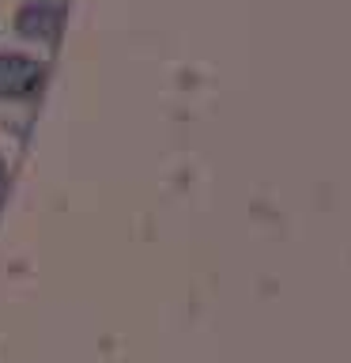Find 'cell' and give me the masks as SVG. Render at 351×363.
Returning a JSON list of instances; mask_svg holds the SVG:
<instances>
[{
	"mask_svg": "<svg viewBox=\"0 0 351 363\" xmlns=\"http://www.w3.org/2000/svg\"><path fill=\"white\" fill-rule=\"evenodd\" d=\"M42 84V65L23 53H0V99H27Z\"/></svg>",
	"mask_w": 351,
	"mask_h": 363,
	"instance_id": "6da1fadb",
	"label": "cell"
},
{
	"mask_svg": "<svg viewBox=\"0 0 351 363\" xmlns=\"http://www.w3.org/2000/svg\"><path fill=\"white\" fill-rule=\"evenodd\" d=\"M57 23H61V8L50 4V0H34L19 11V30L27 38H53Z\"/></svg>",
	"mask_w": 351,
	"mask_h": 363,
	"instance_id": "7a4b0ae2",
	"label": "cell"
}]
</instances>
